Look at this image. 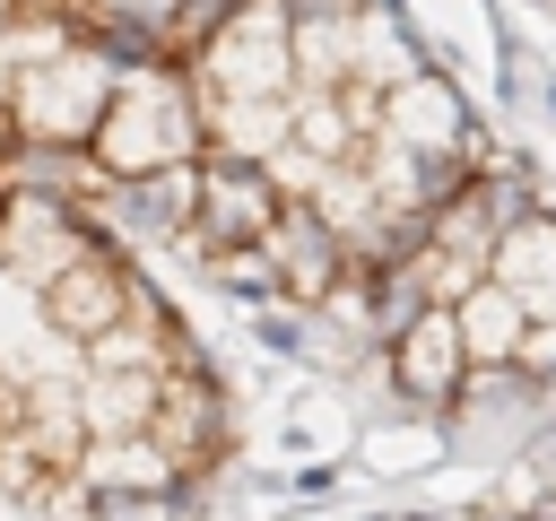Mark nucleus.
Instances as JSON below:
<instances>
[{
    "label": "nucleus",
    "mask_w": 556,
    "mask_h": 521,
    "mask_svg": "<svg viewBox=\"0 0 556 521\" xmlns=\"http://www.w3.org/2000/svg\"><path fill=\"white\" fill-rule=\"evenodd\" d=\"M382 356V373H391V408H408V417H443L452 408V391H460V373H469V347H460V321H452V304H426L391 347H374Z\"/></svg>",
    "instance_id": "obj_10"
},
{
    "label": "nucleus",
    "mask_w": 556,
    "mask_h": 521,
    "mask_svg": "<svg viewBox=\"0 0 556 521\" xmlns=\"http://www.w3.org/2000/svg\"><path fill=\"white\" fill-rule=\"evenodd\" d=\"M295 0H226L217 35L182 61L200 96H295Z\"/></svg>",
    "instance_id": "obj_2"
},
{
    "label": "nucleus",
    "mask_w": 556,
    "mask_h": 521,
    "mask_svg": "<svg viewBox=\"0 0 556 521\" xmlns=\"http://www.w3.org/2000/svg\"><path fill=\"white\" fill-rule=\"evenodd\" d=\"M130 287H139L130 252H122V243H96V252H78L61 278H43L35 304H43V330H52V339L87 347V339H104V330L130 313Z\"/></svg>",
    "instance_id": "obj_9"
},
{
    "label": "nucleus",
    "mask_w": 556,
    "mask_h": 521,
    "mask_svg": "<svg viewBox=\"0 0 556 521\" xmlns=\"http://www.w3.org/2000/svg\"><path fill=\"white\" fill-rule=\"evenodd\" d=\"M547 521H556V512H547Z\"/></svg>",
    "instance_id": "obj_24"
},
{
    "label": "nucleus",
    "mask_w": 556,
    "mask_h": 521,
    "mask_svg": "<svg viewBox=\"0 0 556 521\" xmlns=\"http://www.w3.org/2000/svg\"><path fill=\"white\" fill-rule=\"evenodd\" d=\"M0 200H9V191H0Z\"/></svg>",
    "instance_id": "obj_23"
},
{
    "label": "nucleus",
    "mask_w": 556,
    "mask_h": 521,
    "mask_svg": "<svg viewBox=\"0 0 556 521\" xmlns=\"http://www.w3.org/2000/svg\"><path fill=\"white\" fill-rule=\"evenodd\" d=\"M513 365H521L530 382H547V391H556V321H530V330H521V356H513Z\"/></svg>",
    "instance_id": "obj_18"
},
{
    "label": "nucleus",
    "mask_w": 556,
    "mask_h": 521,
    "mask_svg": "<svg viewBox=\"0 0 556 521\" xmlns=\"http://www.w3.org/2000/svg\"><path fill=\"white\" fill-rule=\"evenodd\" d=\"M382 521H434V512H382Z\"/></svg>",
    "instance_id": "obj_22"
},
{
    "label": "nucleus",
    "mask_w": 556,
    "mask_h": 521,
    "mask_svg": "<svg viewBox=\"0 0 556 521\" xmlns=\"http://www.w3.org/2000/svg\"><path fill=\"white\" fill-rule=\"evenodd\" d=\"M452 321H460L469 365H513V356H521V330H530L521 295H513V287H495V278H478V287L452 304Z\"/></svg>",
    "instance_id": "obj_15"
},
{
    "label": "nucleus",
    "mask_w": 556,
    "mask_h": 521,
    "mask_svg": "<svg viewBox=\"0 0 556 521\" xmlns=\"http://www.w3.org/2000/svg\"><path fill=\"white\" fill-rule=\"evenodd\" d=\"M104 226L87 217V200H61V191H9L0 200V269L17 287H43L61 278L78 252H96Z\"/></svg>",
    "instance_id": "obj_4"
},
{
    "label": "nucleus",
    "mask_w": 556,
    "mask_h": 521,
    "mask_svg": "<svg viewBox=\"0 0 556 521\" xmlns=\"http://www.w3.org/2000/svg\"><path fill=\"white\" fill-rule=\"evenodd\" d=\"M261 252L278 260V287H287V304H295V313H313V304L330 295V278L348 269V252H339V226H330L313 200H287V208L269 217Z\"/></svg>",
    "instance_id": "obj_11"
},
{
    "label": "nucleus",
    "mask_w": 556,
    "mask_h": 521,
    "mask_svg": "<svg viewBox=\"0 0 556 521\" xmlns=\"http://www.w3.org/2000/svg\"><path fill=\"white\" fill-rule=\"evenodd\" d=\"M530 460H539V478H547V504H556V417H539L530 425V443H521Z\"/></svg>",
    "instance_id": "obj_19"
},
{
    "label": "nucleus",
    "mask_w": 556,
    "mask_h": 521,
    "mask_svg": "<svg viewBox=\"0 0 556 521\" xmlns=\"http://www.w3.org/2000/svg\"><path fill=\"white\" fill-rule=\"evenodd\" d=\"M287 486H295V495H304V504H321V495H330V486H339V469H330V460H304V469H295V478H287Z\"/></svg>",
    "instance_id": "obj_20"
},
{
    "label": "nucleus",
    "mask_w": 556,
    "mask_h": 521,
    "mask_svg": "<svg viewBox=\"0 0 556 521\" xmlns=\"http://www.w3.org/2000/svg\"><path fill=\"white\" fill-rule=\"evenodd\" d=\"M87 495H148V504H174L182 512V469L165 460V443L156 434H87V452H78V469H70Z\"/></svg>",
    "instance_id": "obj_12"
},
{
    "label": "nucleus",
    "mask_w": 556,
    "mask_h": 521,
    "mask_svg": "<svg viewBox=\"0 0 556 521\" xmlns=\"http://www.w3.org/2000/svg\"><path fill=\"white\" fill-rule=\"evenodd\" d=\"M287 208V191H278V174L261 165V156H226V148H208L200 156V208H191V252H217V243H261L269 234V217Z\"/></svg>",
    "instance_id": "obj_6"
},
{
    "label": "nucleus",
    "mask_w": 556,
    "mask_h": 521,
    "mask_svg": "<svg viewBox=\"0 0 556 521\" xmlns=\"http://www.w3.org/2000/svg\"><path fill=\"white\" fill-rule=\"evenodd\" d=\"M252 339H261L269 356H287V365H313V321H304L295 304H261V313H252Z\"/></svg>",
    "instance_id": "obj_17"
},
{
    "label": "nucleus",
    "mask_w": 556,
    "mask_h": 521,
    "mask_svg": "<svg viewBox=\"0 0 556 521\" xmlns=\"http://www.w3.org/2000/svg\"><path fill=\"white\" fill-rule=\"evenodd\" d=\"M200 269H208V287H217V295H235L243 313H261V304H287V287H278V260H269L261 243H217V252H200Z\"/></svg>",
    "instance_id": "obj_16"
},
{
    "label": "nucleus",
    "mask_w": 556,
    "mask_h": 521,
    "mask_svg": "<svg viewBox=\"0 0 556 521\" xmlns=\"http://www.w3.org/2000/svg\"><path fill=\"white\" fill-rule=\"evenodd\" d=\"M87 156H96V174H104V182L208 156L200 87H191L182 69H130V78H113V96H104V122H96Z\"/></svg>",
    "instance_id": "obj_1"
},
{
    "label": "nucleus",
    "mask_w": 556,
    "mask_h": 521,
    "mask_svg": "<svg viewBox=\"0 0 556 521\" xmlns=\"http://www.w3.org/2000/svg\"><path fill=\"white\" fill-rule=\"evenodd\" d=\"M539 104H547V113H556V78H539Z\"/></svg>",
    "instance_id": "obj_21"
},
{
    "label": "nucleus",
    "mask_w": 556,
    "mask_h": 521,
    "mask_svg": "<svg viewBox=\"0 0 556 521\" xmlns=\"http://www.w3.org/2000/svg\"><path fill=\"white\" fill-rule=\"evenodd\" d=\"M148 434L165 443V460H174L182 478H217V469H226V443H235V399H226V382H217L208 365H200V373H165Z\"/></svg>",
    "instance_id": "obj_7"
},
{
    "label": "nucleus",
    "mask_w": 556,
    "mask_h": 521,
    "mask_svg": "<svg viewBox=\"0 0 556 521\" xmlns=\"http://www.w3.org/2000/svg\"><path fill=\"white\" fill-rule=\"evenodd\" d=\"M200 208V156L191 165H156V174H122L87 200V217L104 226V243H182Z\"/></svg>",
    "instance_id": "obj_8"
},
{
    "label": "nucleus",
    "mask_w": 556,
    "mask_h": 521,
    "mask_svg": "<svg viewBox=\"0 0 556 521\" xmlns=\"http://www.w3.org/2000/svg\"><path fill=\"white\" fill-rule=\"evenodd\" d=\"M156 382L165 373H130V365H87L78 382H70V399H78V425L87 434H148V417H156Z\"/></svg>",
    "instance_id": "obj_14"
},
{
    "label": "nucleus",
    "mask_w": 556,
    "mask_h": 521,
    "mask_svg": "<svg viewBox=\"0 0 556 521\" xmlns=\"http://www.w3.org/2000/svg\"><path fill=\"white\" fill-rule=\"evenodd\" d=\"M486 278L513 287L530 321H556V208H530L521 226H504L486 252Z\"/></svg>",
    "instance_id": "obj_13"
},
{
    "label": "nucleus",
    "mask_w": 556,
    "mask_h": 521,
    "mask_svg": "<svg viewBox=\"0 0 556 521\" xmlns=\"http://www.w3.org/2000/svg\"><path fill=\"white\" fill-rule=\"evenodd\" d=\"M104 96H113V61L96 43H70L52 61H26L9 69V122L17 139H52V148H87L96 122H104Z\"/></svg>",
    "instance_id": "obj_3"
},
{
    "label": "nucleus",
    "mask_w": 556,
    "mask_h": 521,
    "mask_svg": "<svg viewBox=\"0 0 556 521\" xmlns=\"http://www.w3.org/2000/svg\"><path fill=\"white\" fill-rule=\"evenodd\" d=\"M374 139L417 148V156H452V148L486 156V130H478V113H469V96H460V78H452L443 61L408 69L400 87H382V122H374Z\"/></svg>",
    "instance_id": "obj_5"
}]
</instances>
